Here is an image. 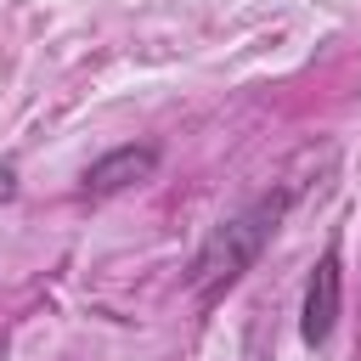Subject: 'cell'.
Masks as SVG:
<instances>
[{
	"label": "cell",
	"instance_id": "6da1fadb",
	"mask_svg": "<svg viewBox=\"0 0 361 361\" xmlns=\"http://www.w3.org/2000/svg\"><path fill=\"white\" fill-rule=\"evenodd\" d=\"M288 203H293V192H288V186H276V192H259L254 203H243L237 214H226V220L197 243V254H192V271H186L192 293H197V299L226 293V288H231V282H237V276L265 254V243L276 237V226H282Z\"/></svg>",
	"mask_w": 361,
	"mask_h": 361
},
{
	"label": "cell",
	"instance_id": "5b68a950",
	"mask_svg": "<svg viewBox=\"0 0 361 361\" xmlns=\"http://www.w3.org/2000/svg\"><path fill=\"white\" fill-rule=\"evenodd\" d=\"M0 355H6V344H0Z\"/></svg>",
	"mask_w": 361,
	"mask_h": 361
},
{
	"label": "cell",
	"instance_id": "3957f363",
	"mask_svg": "<svg viewBox=\"0 0 361 361\" xmlns=\"http://www.w3.org/2000/svg\"><path fill=\"white\" fill-rule=\"evenodd\" d=\"M152 169H158V147H113L107 158H96V164L79 175V186H85L90 197H113V192L147 180Z\"/></svg>",
	"mask_w": 361,
	"mask_h": 361
},
{
	"label": "cell",
	"instance_id": "7a4b0ae2",
	"mask_svg": "<svg viewBox=\"0 0 361 361\" xmlns=\"http://www.w3.org/2000/svg\"><path fill=\"white\" fill-rule=\"evenodd\" d=\"M338 305H344V271H338V248H322V259L310 265V282H305V305H299V338H305L310 350L333 338Z\"/></svg>",
	"mask_w": 361,
	"mask_h": 361
},
{
	"label": "cell",
	"instance_id": "277c9868",
	"mask_svg": "<svg viewBox=\"0 0 361 361\" xmlns=\"http://www.w3.org/2000/svg\"><path fill=\"white\" fill-rule=\"evenodd\" d=\"M17 197V164H0V203Z\"/></svg>",
	"mask_w": 361,
	"mask_h": 361
}]
</instances>
